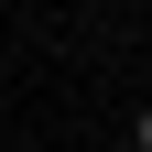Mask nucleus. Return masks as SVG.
Here are the masks:
<instances>
[{"instance_id": "1", "label": "nucleus", "mask_w": 152, "mask_h": 152, "mask_svg": "<svg viewBox=\"0 0 152 152\" xmlns=\"http://www.w3.org/2000/svg\"><path fill=\"white\" fill-rule=\"evenodd\" d=\"M130 141H141V152H152V109H141V120H130Z\"/></svg>"}]
</instances>
